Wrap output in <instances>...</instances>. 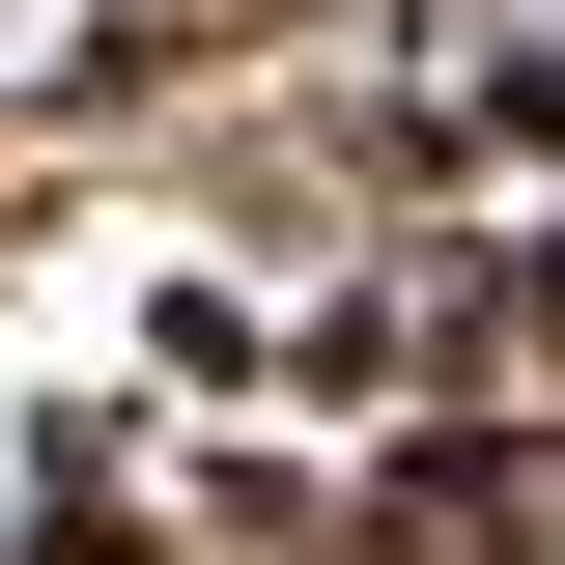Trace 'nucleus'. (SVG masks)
<instances>
[{
  "mask_svg": "<svg viewBox=\"0 0 565 565\" xmlns=\"http://www.w3.org/2000/svg\"><path fill=\"white\" fill-rule=\"evenodd\" d=\"M114 452H141V424H57V452H29V537H0V565H170V509H141Z\"/></svg>",
  "mask_w": 565,
  "mask_h": 565,
  "instance_id": "obj_2",
  "label": "nucleus"
},
{
  "mask_svg": "<svg viewBox=\"0 0 565 565\" xmlns=\"http://www.w3.org/2000/svg\"><path fill=\"white\" fill-rule=\"evenodd\" d=\"M170 565H340V481L311 452H199L170 481Z\"/></svg>",
  "mask_w": 565,
  "mask_h": 565,
  "instance_id": "obj_1",
  "label": "nucleus"
}]
</instances>
